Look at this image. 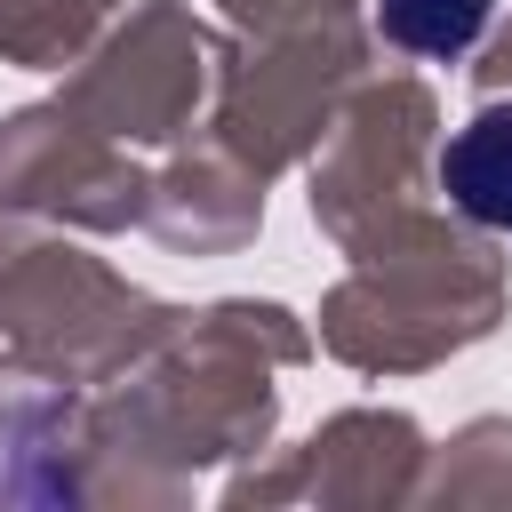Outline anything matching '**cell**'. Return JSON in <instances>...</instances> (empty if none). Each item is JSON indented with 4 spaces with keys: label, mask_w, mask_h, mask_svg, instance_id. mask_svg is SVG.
<instances>
[{
    "label": "cell",
    "mask_w": 512,
    "mask_h": 512,
    "mask_svg": "<svg viewBox=\"0 0 512 512\" xmlns=\"http://www.w3.org/2000/svg\"><path fill=\"white\" fill-rule=\"evenodd\" d=\"M488 8L496 0H376V24L408 56H464L488 32Z\"/></svg>",
    "instance_id": "2"
},
{
    "label": "cell",
    "mask_w": 512,
    "mask_h": 512,
    "mask_svg": "<svg viewBox=\"0 0 512 512\" xmlns=\"http://www.w3.org/2000/svg\"><path fill=\"white\" fill-rule=\"evenodd\" d=\"M440 192L488 224V232H512V104H488L480 120H464L440 152Z\"/></svg>",
    "instance_id": "1"
}]
</instances>
